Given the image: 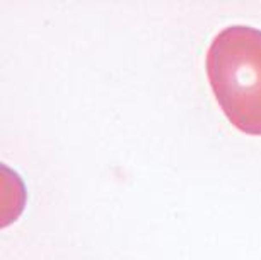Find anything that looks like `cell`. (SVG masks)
<instances>
[{
	"mask_svg": "<svg viewBox=\"0 0 261 260\" xmlns=\"http://www.w3.org/2000/svg\"><path fill=\"white\" fill-rule=\"evenodd\" d=\"M206 77L217 103L236 129L261 135V29L224 28L206 52Z\"/></svg>",
	"mask_w": 261,
	"mask_h": 260,
	"instance_id": "1",
	"label": "cell"
}]
</instances>
